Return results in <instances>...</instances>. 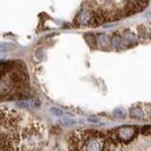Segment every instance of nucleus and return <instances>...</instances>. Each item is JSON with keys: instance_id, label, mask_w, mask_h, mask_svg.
I'll list each match as a JSON object with an SVG mask.
<instances>
[{"instance_id": "f257e3e1", "label": "nucleus", "mask_w": 151, "mask_h": 151, "mask_svg": "<svg viewBox=\"0 0 151 151\" xmlns=\"http://www.w3.org/2000/svg\"><path fill=\"white\" fill-rule=\"evenodd\" d=\"M23 115L1 108V151H35L40 148L42 126L34 119L23 124Z\"/></svg>"}, {"instance_id": "f03ea898", "label": "nucleus", "mask_w": 151, "mask_h": 151, "mask_svg": "<svg viewBox=\"0 0 151 151\" xmlns=\"http://www.w3.org/2000/svg\"><path fill=\"white\" fill-rule=\"evenodd\" d=\"M70 151H111V142L100 132H76L70 136Z\"/></svg>"}, {"instance_id": "7ed1b4c3", "label": "nucleus", "mask_w": 151, "mask_h": 151, "mask_svg": "<svg viewBox=\"0 0 151 151\" xmlns=\"http://www.w3.org/2000/svg\"><path fill=\"white\" fill-rule=\"evenodd\" d=\"M137 135V127L135 126H122L114 130L107 132V137L112 144L129 143Z\"/></svg>"}, {"instance_id": "20e7f679", "label": "nucleus", "mask_w": 151, "mask_h": 151, "mask_svg": "<svg viewBox=\"0 0 151 151\" xmlns=\"http://www.w3.org/2000/svg\"><path fill=\"white\" fill-rule=\"evenodd\" d=\"M93 20L92 18V13L88 11V9H83L80 11V13L77 15L76 18V21L80 24H88L91 21Z\"/></svg>"}, {"instance_id": "39448f33", "label": "nucleus", "mask_w": 151, "mask_h": 151, "mask_svg": "<svg viewBox=\"0 0 151 151\" xmlns=\"http://www.w3.org/2000/svg\"><path fill=\"white\" fill-rule=\"evenodd\" d=\"M98 45L101 48V49H108L111 45H112V37L108 36L107 34H99L98 36Z\"/></svg>"}, {"instance_id": "423d86ee", "label": "nucleus", "mask_w": 151, "mask_h": 151, "mask_svg": "<svg viewBox=\"0 0 151 151\" xmlns=\"http://www.w3.org/2000/svg\"><path fill=\"white\" fill-rule=\"evenodd\" d=\"M123 41H124V44H127V45H134L137 42V35L135 33L128 30L123 35Z\"/></svg>"}, {"instance_id": "0eeeda50", "label": "nucleus", "mask_w": 151, "mask_h": 151, "mask_svg": "<svg viewBox=\"0 0 151 151\" xmlns=\"http://www.w3.org/2000/svg\"><path fill=\"white\" fill-rule=\"evenodd\" d=\"M123 44H124V41H123V37H122L121 35L115 34L113 37H112V47H113V48L120 50V49L123 48Z\"/></svg>"}, {"instance_id": "6e6552de", "label": "nucleus", "mask_w": 151, "mask_h": 151, "mask_svg": "<svg viewBox=\"0 0 151 151\" xmlns=\"http://www.w3.org/2000/svg\"><path fill=\"white\" fill-rule=\"evenodd\" d=\"M85 41L87 42V44L92 48V49H95L96 48V44H98V38L95 37L93 34H85Z\"/></svg>"}, {"instance_id": "1a4fd4ad", "label": "nucleus", "mask_w": 151, "mask_h": 151, "mask_svg": "<svg viewBox=\"0 0 151 151\" xmlns=\"http://www.w3.org/2000/svg\"><path fill=\"white\" fill-rule=\"evenodd\" d=\"M129 114H130V116L134 117V119H142L144 116L143 111L141 108H138V107H132V108H130L129 109Z\"/></svg>"}, {"instance_id": "9d476101", "label": "nucleus", "mask_w": 151, "mask_h": 151, "mask_svg": "<svg viewBox=\"0 0 151 151\" xmlns=\"http://www.w3.org/2000/svg\"><path fill=\"white\" fill-rule=\"evenodd\" d=\"M138 35L142 38H148L149 37L148 28H147L145 26H139V27H138Z\"/></svg>"}, {"instance_id": "9b49d317", "label": "nucleus", "mask_w": 151, "mask_h": 151, "mask_svg": "<svg viewBox=\"0 0 151 151\" xmlns=\"http://www.w3.org/2000/svg\"><path fill=\"white\" fill-rule=\"evenodd\" d=\"M15 49L13 43H1V51H12Z\"/></svg>"}, {"instance_id": "f8f14e48", "label": "nucleus", "mask_w": 151, "mask_h": 151, "mask_svg": "<svg viewBox=\"0 0 151 151\" xmlns=\"http://www.w3.org/2000/svg\"><path fill=\"white\" fill-rule=\"evenodd\" d=\"M113 115L116 116V117H119V119H123V117H126V112L122 108H117V109H115L113 112Z\"/></svg>"}, {"instance_id": "ddd939ff", "label": "nucleus", "mask_w": 151, "mask_h": 151, "mask_svg": "<svg viewBox=\"0 0 151 151\" xmlns=\"http://www.w3.org/2000/svg\"><path fill=\"white\" fill-rule=\"evenodd\" d=\"M142 134L143 135H151V126H144L142 128Z\"/></svg>"}, {"instance_id": "4468645a", "label": "nucleus", "mask_w": 151, "mask_h": 151, "mask_svg": "<svg viewBox=\"0 0 151 151\" xmlns=\"http://www.w3.org/2000/svg\"><path fill=\"white\" fill-rule=\"evenodd\" d=\"M51 113L54 114V115H56V116H62V115H63L62 109H58L56 107H52V108H51Z\"/></svg>"}, {"instance_id": "2eb2a0df", "label": "nucleus", "mask_w": 151, "mask_h": 151, "mask_svg": "<svg viewBox=\"0 0 151 151\" xmlns=\"http://www.w3.org/2000/svg\"><path fill=\"white\" fill-rule=\"evenodd\" d=\"M18 105L21 106V107H26V108L29 107V104H28L27 101H20V102H18Z\"/></svg>"}, {"instance_id": "dca6fc26", "label": "nucleus", "mask_w": 151, "mask_h": 151, "mask_svg": "<svg viewBox=\"0 0 151 151\" xmlns=\"http://www.w3.org/2000/svg\"><path fill=\"white\" fill-rule=\"evenodd\" d=\"M88 121L90 122H94V123H99V120L94 117V116H91V117H88Z\"/></svg>"}, {"instance_id": "f3484780", "label": "nucleus", "mask_w": 151, "mask_h": 151, "mask_svg": "<svg viewBox=\"0 0 151 151\" xmlns=\"http://www.w3.org/2000/svg\"><path fill=\"white\" fill-rule=\"evenodd\" d=\"M63 123H65V124H73L75 121H73V120H64Z\"/></svg>"}]
</instances>
